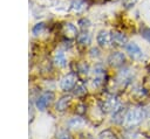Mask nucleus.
I'll return each mask as SVG.
<instances>
[{
	"label": "nucleus",
	"mask_w": 150,
	"mask_h": 139,
	"mask_svg": "<svg viewBox=\"0 0 150 139\" xmlns=\"http://www.w3.org/2000/svg\"><path fill=\"white\" fill-rule=\"evenodd\" d=\"M105 78V70L101 64H97L94 69H93V78H91V83L93 86L98 88L103 84Z\"/></svg>",
	"instance_id": "obj_3"
},
{
	"label": "nucleus",
	"mask_w": 150,
	"mask_h": 139,
	"mask_svg": "<svg viewBox=\"0 0 150 139\" xmlns=\"http://www.w3.org/2000/svg\"><path fill=\"white\" fill-rule=\"evenodd\" d=\"M90 53H91V56H94V55L97 56V55H98V50H97L96 48H93V49L90 50Z\"/></svg>",
	"instance_id": "obj_26"
},
{
	"label": "nucleus",
	"mask_w": 150,
	"mask_h": 139,
	"mask_svg": "<svg viewBox=\"0 0 150 139\" xmlns=\"http://www.w3.org/2000/svg\"><path fill=\"white\" fill-rule=\"evenodd\" d=\"M136 2V0H123V4H124V6L128 8V7H131Z\"/></svg>",
	"instance_id": "obj_24"
},
{
	"label": "nucleus",
	"mask_w": 150,
	"mask_h": 139,
	"mask_svg": "<svg viewBox=\"0 0 150 139\" xmlns=\"http://www.w3.org/2000/svg\"><path fill=\"white\" fill-rule=\"evenodd\" d=\"M86 92V86L83 83H76L75 86H74V93L76 96H80V95H83Z\"/></svg>",
	"instance_id": "obj_18"
},
{
	"label": "nucleus",
	"mask_w": 150,
	"mask_h": 139,
	"mask_svg": "<svg viewBox=\"0 0 150 139\" xmlns=\"http://www.w3.org/2000/svg\"><path fill=\"white\" fill-rule=\"evenodd\" d=\"M127 42H128V37L125 34H123L121 32L111 33V43L112 44L118 46V47H123V46H127Z\"/></svg>",
	"instance_id": "obj_7"
},
{
	"label": "nucleus",
	"mask_w": 150,
	"mask_h": 139,
	"mask_svg": "<svg viewBox=\"0 0 150 139\" xmlns=\"http://www.w3.org/2000/svg\"><path fill=\"white\" fill-rule=\"evenodd\" d=\"M53 97H54V95H53V92H50V91H45V92H42V93L38 97V99H36V102H35L36 109H39L40 111H43V110L49 105V103L52 102Z\"/></svg>",
	"instance_id": "obj_4"
},
{
	"label": "nucleus",
	"mask_w": 150,
	"mask_h": 139,
	"mask_svg": "<svg viewBox=\"0 0 150 139\" xmlns=\"http://www.w3.org/2000/svg\"><path fill=\"white\" fill-rule=\"evenodd\" d=\"M144 111L141 107H134L130 109L129 111H127L125 118H124V124L128 127H132L136 126L138 124H141L144 119Z\"/></svg>",
	"instance_id": "obj_1"
},
{
	"label": "nucleus",
	"mask_w": 150,
	"mask_h": 139,
	"mask_svg": "<svg viewBox=\"0 0 150 139\" xmlns=\"http://www.w3.org/2000/svg\"><path fill=\"white\" fill-rule=\"evenodd\" d=\"M142 35H143V37H144L145 40H148V41L150 42V28H149V29H145Z\"/></svg>",
	"instance_id": "obj_25"
},
{
	"label": "nucleus",
	"mask_w": 150,
	"mask_h": 139,
	"mask_svg": "<svg viewBox=\"0 0 150 139\" xmlns=\"http://www.w3.org/2000/svg\"><path fill=\"white\" fill-rule=\"evenodd\" d=\"M76 83H77V77H76V75L70 72V74H67V75L61 79V82H60V86H61L62 90L68 91V90L73 89V88L75 86Z\"/></svg>",
	"instance_id": "obj_5"
},
{
	"label": "nucleus",
	"mask_w": 150,
	"mask_h": 139,
	"mask_svg": "<svg viewBox=\"0 0 150 139\" xmlns=\"http://www.w3.org/2000/svg\"><path fill=\"white\" fill-rule=\"evenodd\" d=\"M132 76H134L132 71L129 68H125V69H123V70L120 71L118 76H117V81L120 83H122V84H127V83H129L131 81Z\"/></svg>",
	"instance_id": "obj_11"
},
{
	"label": "nucleus",
	"mask_w": 150,
	"mask_h": 139,
	"mask_svg": "<svg viewBox=\"0 0 150 139\" xmlns=\"http://www.w3.org/2000/svg\"><path fill=\"white\" fill-rule=\"evenodd\" d=\"M43 29H45V23H43V22H39V23H36V25L33 27V34L38 35V34L42 33Z\"/></svg>",
	"instance_id": "obj_21"
},
{
	"label": "nucleus",
	"mask_w": 150,
	"mask_h": 139,
	"mask_svg": "<svg viewBox=\"0 0 150 139\" xmlns=\"http://www.w3.org/2000/svg\"><path fill=\"white\" fill-rule=\"evenodd\" d=\"M98 139H116V137H115V134L111 131L107 130V131H103V132L100 133Z\"/></svg>",
	"instance_id": "obj_20"
},
{
	"label": "nucleus",
	"mask_w": 150,
	"mask_h": 139,
	"mask_svg": "<svg viewBox=\"0 0 150 139\" xmlns=\"http://www.w3.org/2000/svg\"><path fill=\"white\" fill-rule=\"evenodd\" d=\"M84 125V120L80 117H74L68 121V126L70 128H81Z\"/></svg>",
	"instance_id": "obj_16"
},
{
	"label": "nucleus",
	"mask_w": 150,
	"mask_h": 139,
	"mask_svg": "<svg viewBox=\"0 0 150 139\" xmlns=\"http://www.w3.org/2000/svg\"><path fill=\"white\" fill-rule=\"evenodd\" d=\"M124 61H125V56H124L123 53H120V51L112 53L108 58V62L112 67H120V65H122L124 63Z\"/></svg>",
	"instance_id": "obj_10"
},
{
	"label": "nucleus",
	"mask_w": 150,
	"mask_h": 139,
	"mask_svg": "<svg viewBox=\"0 0 150 139\" xmlns=\"http://www.w3.org/2000/svg\"><path fill=\"white\" fill-rule=\"evenodd\" d=\"M79 27L83 30V32H86L88 28H89V26H90V21L88 20V19H86V18H82V19H80L79 20Z\"/></svg>",
	"instance_id": "obj_19"
},
{
	"label": "nucleus",
	"mask_w": 150,
	"mask_h": 139,
	"mask_svg": "<svg viewBox=\"0 0 150 139\" xmlns=\"http://www.w3.org/2000/svg\"><path fill=\"white\" fill-rule=\"evenodd\" d=\"M57 139H71V138L66 131H60L57 133Z\"/></svg>",
	"instance_id": "obj_23"
},
{
	"label": "nucleus",
	"mask_w": 150,
	"mask_h": 139,
	"mask_svg": "<svg viewBox=\"0 0 150 139\" xmlns=\"http://www.w3.org/2000/svg\"><path fill=\"white\" fill-rule=\"evenodd\" d=\"M96 41L100 47H107L111 42V34L107 30H101L96 36Z\"/></svg>",
	"instance_id": "obj_8"
},
{
	"label": "nucleus",
	"mask_w": 150,
	"mask_h": 139,
	"mask_svg": "<svg viewBox=\"0 0 150 139\" xmlns=\"http://www.w3.org/2000/svg\"><path fill=\"white\" fill-rule=\"evenodd\" d=\"M125 50L127 53L129 54V56L134 60H141L143 57V51L142 49L135 43V42H130V43H127L125 46Z\"/></svg>",
	"instance_id": "obj_6"
},
{
	"label": "nucleus",
	"mask_w": 150,
	"mask_h": 139,
	"mask_svg": "<svg viewBox=\"0 0 150 139\" xmlns=\"http://www.w3.org/2000/svg\"><path fill=\"white\" fill-rule=\"evenodd\" d=\"M141 134L135 132V131H129L125 133V139H139Z\"/></svg>",
	"instance_id": "obj_22"
},
{
	"label": "nucleus",
	"mask_w": 150,
	"mask_h": 139,
	"mask_svg": "<svg viewBox=\"0 0 150 139\" xmlns=\"http://www.w3.org/2000/svg\"><path fill=\"white\" fill-rule=\"evenodd\" d=\"M120 99L114 96V95H110V96H107L102 102H101V109L104 111V112H112L114 110H116L118 106H120Z\"/></svg>",
	"instance_id": "obj_2"
},
{
	"label": "nucleus",
	"mask_w": 150,
	"mask_h": 139,
	"mask_svg": "<svg viewBox=\"0 0 150 139\" xmlns=\"http://www.w3.org/2000/svg\"><path fill=\"white\" fill-rule=\"evenodd\" d=\"M125 114H127V109L124 106H118L116 110L112 111V116H111V120L116 124H121L124 121V118H125Z\"/></svg>",
	"instance_id": "obj_9"
},
{
	"label": "nucleus",
	"mask_w": 150,
	"mask_h": 139,
	"mask_svg": "<svg viewBox=\"0 0 150 139\" xmlns=\"http://www.w3.org/2000/svg\"><path fill=\"white\" fill-rule=\"evenodd\" d=\"M90 40H91L90 34H88L87 32H82L81 34L77 35V42H79L80 44H83V46L89 44V43H90Z\"/></svg>",
	"instance_id": "obj_17"
},
{
	"label": "nucleus",
	"mask_w": 150,
	"mask_h": 139,
	"mask_svg": "<svg viewBox=\"0 0 150 139\" xmlns=\"http://www.w3.org/2000/svg\"><path fill=\"white\" fill-rule=\"evenodd\" d=\"M63 34L67 37H69V39L77 37V35H79L77 29H76V27L73 23H66V25H63Z\"/></svg>",
	"instance_id": "obj_12"
},
{
	"label": "nucleus",
	"mask_w": 150,
	"mask_h": 139,
	"mask_svg": "<svg viewBox=\"0 0 150 139\" xmlns=\"http://www.w3.org/2000/svg\"><path fill=\"white\" fill-rule=\"evenodd\" d=\"M54 62L56 65L59 67H66L67 64V58H66V55L62 50H57L55 56H54Z\"/></svg>",
	"instance_id": "obj_15"
},
{
	"label": "nucleus",
	"mask_w": 150,
	"mask_h": 139,
	"mask_svg": "<svg viewBox=\"0 0 150 139\" xmlns=\"http://www.w3.org/2000/svg\"><path fill=\"white\" fill-rule=\"evenodd\" d=\"M87 7V4L84 0H73L71 4H70V9L73 12H76V13H80L82 11H84Z\"/></svg>",
	"instance_id": "obj_14"
},
{
	"label": "nucleus",
	"mask_w": 150,
	"mask_h": 139,
	"mask_svg": "<svg viewBox=\"0 0 150 139\" xmlns=\"http://www.w3.org/2000/svg\"><path fill=\"white\" fill-rule=\"evenodd\" d=\"M70 100H71V96H70V95L62 96V97L57 100V103H56V109H57L59 111H63V110H66L67 106L69 105Z\"/></svg>",
	"instance_id": "obj_13"
}]
</instances>
